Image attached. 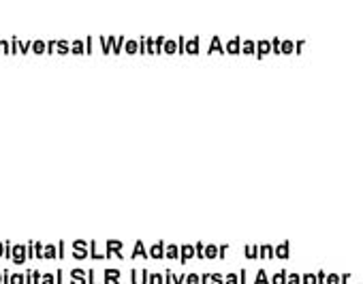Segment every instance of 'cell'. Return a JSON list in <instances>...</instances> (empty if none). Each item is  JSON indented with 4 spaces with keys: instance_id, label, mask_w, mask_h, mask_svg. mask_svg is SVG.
Masks as SVG:
<instances>
[{
    "instance_id": "cell-1",
    "label": "cell",
    "mask_w": 363,
    "mask_h": 284,
    "mask_svg": "<svg viewBox=\"0 0 363 284\" xmlns=\"http://www.w3.org/2000/svg\"><path fill=\"white\" fill-rule=\"evenodd\" d=\"M199 45H201V39L199 37H193L189 41H184V47H182V54H191V56H197L199 54Z\"/></svg>"
},
{
    "instance_id": "cell-2",
    "label": "cell",
    "mask_w": 363,
    "mask_h": 284,
    "mask_svg": "<svg viewBox=\"0 0 363 284\" xmlns=\"http://www.w3.org/2000/svg\"><path fill=\"white\" fill-rule=\"evenodd\" d=\"M122 246H124V244H122L120 239H109V242L105 244V250H107L109 256L116 254L118 259H124V256H122Z\"/></svg>"
},
{
    "instance_id": "cell-3",
    "label": "cell",
    "mask_w": 363,
    "mask_h": 284,
    "mask_svg": "<svg viewBox=\"0 0 363 284\" xmlns=\"http://www.w3.org/2000/svg\"><path fill=\"white\" fill-rule=\"evenodd\" d=\"M103 278H105V284H122L120 282V269H116V267H107L103 271Z\"/></svg>"
},
{
    "instance_id": "cell-4",
    "label": "cell",
    "mask_w": 363,
    "mask_h": 284,
    "mask_svg": "<svg viewBox=\"0 0 363 284\" xmlns=\"http://www.w3.org/2000/svg\"><path fill=\"white\" fill-rule=\"evenodd\" d=\"M90 256L92 259H109V254H107V250L105 248H101L99 246V242H90Z\"/></svg>"
},
{
    "instance_id": "cell-5",
    "label": "cell",
    "mask_w": 363,
    "mask_h": 284,
    "mask_svg": "<svg viewBox=\"0 0 363 284\" xmlns=\"http://www.w3.org/2000/svg\"><path fill=\"white\" fill-rule=\"evenodd\" d=\"M130 282L133 284H147V271L145 269H133L130 271Z\"/></svg>"
},
{
    "instance_id": "cell-6",
    "label": "cell",
    "mask_w": 363,
    "mask_h": 284,
    "mask_svg": "<svg viewBox=\"0 0 363 284\" xmlns=\"http://www.w3.org/2000/svg\"><path fill=\"white\" fill-rule=\"evenodd\" d=\"M109 41V50H111V54H120L122 52V47H124V37H109L107 39Z\"/></svg>"
},
{
    "instance_id": "cell-7",
    "label": "cell",
    "mask_w": 363,
    "mask_h": 284,
    "mask_svg": "<svg viewBox=\"0 0 363 284\" xmlns=\"http://www.w3.org/2000/svg\"><path fill=\"white\" fill-rule=\"evenodd\" d=\"M269 52H272L269 41H259V43H255V54H257V58H265Z\"/></svg>"
},
{
    "instance_id": "cell-8",
    "label": "cell",
    "mask_w": 363,
    "mask_h": 284,
    "mask_svg": "<svg viewBox=\"0 0 363 284\" xmlns=\"http://www.w3.org/2000/svg\"><path fill=\"white\" fill-rule=\"evenodd\" d=\"M289 254H291V244L289 242H282V244H278L274 248V256H278V259H289Z\"/></svg>"
},
{
    "instance_id": "cell-9",
    "label": "cell",
    "mask_w": 363,
    "mask_h": 284,
    "mask_svg": "<svg viewBox=\"0 0 363 284\" xmlns=\"http://www.w3.org/2000/svg\"><path fill=\"white\" fill-rule=\"evenodd\" d=\"M71 284H88V280H86V271H84V269H79V267L71 269Z\"/></svg>"
},
{
    "instance_id": "cell-10",
    "label": "cell",
    "mask_w": 363,
    "mask_h": 284,
    "mask_svg": "<svg viewBox=\"0 0 363 284\" xmlns=\"http://www.w3.org/2000/svg\"><path fill=\"white\" fill-rule=\"evenodd\" d=\"M147 256H152V259H162L164 256V242H156L152 248H150V252H147Z\"/></svg>"
},
{
    "instance_id": "cell-11",
    "label": "cell",
    "mask_w": 363,
    "mask_h": 284,
    "mask_svg": "<svg viewBox=\"0 0 363 284\" xmlns=\"http://www.w3.org/2000/svg\"><path fill=\"white\" fill-rule=\"evenodd\" d=\"M195 256V248L191 246V244H184L179 248V259H182V263H186V261H191Z\"/></svg>"
},
{
    "instance_id": "cell-12",
    "label": "cell",
    "mask_w": 363,
    "mask_h": 284,
    "mask_svg": "<svg viewBox=\"0 0 363 284\" xmlns=\"http://www.w3.org/2000/svg\"><path fill=\"white\" fill-rule=\"evenodd\" d=\"M86 276H88V284H105V278H103V273H99L96 269H90V271H86Z\"/></svg>"
},
{
    "instance_id": "cell-13",
    "label": "cell",
    "mask_w": 363,
    "mask_h": 284,
    "mask_svg": "<svg viewBox=\"0 0 363 284\" xmlns=\"http://www.w3.org/2000/svg\"><path fill=\"white\" fill-rule=\"evenodd\" d=\"M240 45H242V41H240V37H235L225 45V52L227 54H240Z\"/></svg>"
},
{
    "instance_id": "cell-14",
    "label": "cell",
    "mask_w": 363,
    "mask_h": 284,
    "mask_svg": "<svg viewBox=\"0 0 363 284\" xmlns=\"http://www.w3.org/2000/svg\"><path fill=\"white\" fill-rule=\"evenodd\" d=\"M210 52H212V54H214V52L225 54V45H223L220 37H212V41H210Z\"/></svg>"
},
{
    "instance_id": "cell-15",
    "label": "cell",
    "mask_w": 363,
    "mask_h": 284,
    "mask_svg": "<svg viewBox=\"0 0 363 284\" xmlns=\"http://www.w3.org/2000/svg\"><path fill=\"white\" fill-rule=\"evenodd\" d=\"M164 256H167V259H177V256H179V246H175V244H164Z\"/></svg>"
},
{
    "instance_id": "cell-16",
    "label": "cell",
    "mask_w": 363,
    "mask_h": 284,
    "mask_svg": "<svg viewBox=\"0 0 363 284\" xmlns=\"http://www.w3.org/2000/svg\"><path fill=\"white\" fill-rule=\"evenodd\" d=\"M203 256H206V259H218V246H216V244L203 246Z\"/></svg>"
},
{
    "instance_id": "cell-17",
    "label": "cell",
    "mask_w": 363,
    "mask_h": 284,
    "mask_svg": "<svg viewBox=\"0 0 363 284\" xmlns=\"http://www.w3.org/2000/svg\"><path fill=\"white\" fill-rule=\"evenodd\" d=\"M259 259H274V248L269 244L259 246Z\"/></svg>"
},
{
    "instance_id": "cell-18",
    "label": "cell",
    "mask_w": 363,
    "mask_h": 284,
    "mask_svg": "<svg viewBox=\"0 0 363 284\" xmlns=\"http://www.w3.org/2000/svg\"><path fill=\"white\" fill-rule=\"evenodd\" d=\"M162 52H164V54H177V41L167 39L164 45H162Z\"/></svg>"
},
{
    "instance_id": "cell-19",
    "label": "cell",
    "mask_w": 363,
    "mask_h": 284,
    "mask_svg": "<svg viewBox=\"0 0 363 284\" xmlns=\"http://www.w3.org/2000/svg\"><path fill=\"white\" fill-rule=\"evenodd\" d=\"M240 54H255V41H250V39L242 41V45H240Z\"/></svg>"
},
{
    "instance_id": "cell-20",
    "label": "cell",
    "mask_w": 363,
    "mask_h": 284,
    "mask_svg": "<svg viewBox=\"0 0 363 284\" xmlns=\"http://www.w3.org/2000/svg\"><path fill=\"white\" fill-rule=\"evenodd\" d=\"M252 284H269V276H267V271L265 269H259L257 271V278H255V282Z\"/></svg>"
},
{
    "instance_id": "cell-21",
    "label": "cell",
    "mask_w": 363,
    "mask_h": 284,
    "mask_svg": "<svg viewBox=\"0 0 363 284\" xmlns=\"http://www.w3.org/2000/svg\"><path fill=\"white\" fill-rule=\"evenodd\" d=\"M269 284H286V271H276L269 280Z\"/></svg>"
},
{
    "instance_id": "cell-22",
    "label": "cell",
    "mask_w": 363,
    "mask_h": 284,
    "mask_svg": "<svg viewBox=\"0 0 363 284\" xmlns=\"http://www.w3.org/2000/svg\"><path fill=\"white\" fill-rule=\"evenodd\" d=\"M124 52L126 54H139V43L137 41H124Z\"/></svg>"
},
{
    "instance_id": "cell-23",
    "label": "cell",
    "mask_w": 363,
    "mask_h": 284,
    "mask_svg": "<svg viewBox=\"0 0 363 284\" xmlns=\"http://www.w3.org/2000/svg\"><path fill=\"white\" fill-rule=\"evenodd\" d=\"M295 43L293 41H280V54H293Z\"/></svg>"
},
{
    "instance_id": "cell-24",
    "label": "cell",
    "mask_w": 363,
    "mask_h": 284,
    "mask_svg": "<svg viewBox=\"0 0 363 284\" xmlns=\"http://www.w3.org/2000/svg\"><path fill=\"white\" fill-rule=\"evenodd\" d=\"M71 54H86V45H84V41H73L71 43Z\"/></svg>"
},
{
    "instance_id": "cell-25",
    "label": "cell",
    "mask_w": 363,
    "mask_h": 284,
    "mask_svg": "<svg viewBox=\"0 0 363 284\" xmlns=\"http://www.w3.org/2000/svg\"><path fill=\"white\" fill-rule=\"evenodd\" d=\"M133 256H147V250L143 246V242H137L135 248H133Z\"/></svg>"
},
{
    "instance_id": "cell-26",
    "label": "cell",
    "mask_w": 363,
    "mask_h": 284,
    "mask_svg": "<svg viewBox=\"0 0 363 284\" xmlns=\"http://www.w3.org/2000/svg\"><path fill=\"white\" fill-rule=\"evenodd\" d=\"M244 254H246L248 259H259V246H250V244H248V246L244 248Z\"/></svg>"
},
{
    "instance_id": "cell-27",
    "label": "cell",
    "mask_w": 363,
    "mask_h": 284,
    "mask_svg": "<svg viewBox=\"0 0 363 284\" xmlns=\"http://www.w3.org/2000/svg\"><path fill=\"white\" fill-rule=\"evenodd\" d=\"M164 37H156V39H152V45H154V54H160L162 52V45H164Z\"/></svg>"
},
{
    "instance_id": "cell-28",
    "label": "cell",
    "mask_w": 363,
    "mask_h": 284,
    "mask_svg": "<svg viewBox=\"0 0 363 284\" xmlns=\"http://www.w3.org/2000/svg\"><path fill=\"white\" fill-rule=\"evenodd\" d=\"M56 47L60 50V54H71V43L67 41H56Z\"/></svg>"
},
{
    "instance_id": "cell-29",
    "label": "cell",
    "mask_w": 363,
    "mask_h": 284,
    "mask_svg": "<svg viewBox=\"0 0 363 284\" xmlns=\"http://www.w3.org/2000/svg\"><path fill=\"white\" fill-rule=\"evenodd\" d=\"M208 284H225V276L223 273H210V282Z\"/></svg>"
},
{
    "instance_id": "cell-30",
    "label": "cell",
    "mask_w": 363,
    "mask_h": 284,
    "mask_svg": "<svg viewBox=\"0 0 363 284\" xmlns=\"http://www.w3.org/2000/svg\"><path fill=\"white\" fill-rule=\"evenodd\" d=\"M147 282L150 284H164L162 282V273H147Z\"/></svg>"
},
{
    "instance_id": "cell-31",
    "label": "cell",
    "mask_w": 363,
    "mask_h": 284,
    "mask_svg": "<svg viewBox=\"0 0 363 284\" xmlns=\"http://www.w3.org/2000/svg\"><path fill=\"white\" fill-rule=\"evenodd\" d=\"M39 284H56L54 273H43V278H39Z\"/></svg>"
},
{
    "instance_id": "cell-32",
    "label": "cell",
    "mask_w": 363,
    "mask_h": 284,
    "mask_svg": "<svg viewBox=\"0 0 363 284\" xmlns=\"http://www.w3.org/2000/svg\"><path fill=\"white\" fill-rule=\"evenodd\" d=\"M184 282H186V284H201V278H199V273H189V276L184 278Z\"/></svg>"
},
{
    "instance_id": "cell-33",
    "label": "cell",
    "mask_w": 363,
    "mask_h": 284,
    "mask_svg": "<svg viewBox=\"0 0 363 284\" xmlns=\"http://www.w3.org/2000/svg\"><path fill=\"white\" fill-rule=\"evenodd\" d=\"M286 284H301L299 273H286Z\"/></svg>"
},
{
    "instance_id": "cell-34",
    "label": "cell",
    "mask_w": 363,
    "mask_h": 284,
    "mask_svg": "<svg viewBox=\"0 0 363 284\" xmlns=\"http://www.w3.org/2000/svg\"><path fill=\"white\" fill-rule=\"evenodd\" d=\"M88 246H90V244H88L86 239H75V242H73V250H86Z\"/></svg>"
},
{
    "instance_id": "cell-35",
    "label": "cell",
    "mask_w": 363,
    "mask_h": 284,
    "mask_svg": "<svg viewBox=\"0 0 363 284\" xmlns=\"http://www.w3.org/2000/svg\"><path fill=\"white\" fill-rule=\"evenodd\" d=\"M325 284H340V276L337 273H327Z\"/></svg>"
},
{
    "instance_id": "cell-36",
    "label": "cell",
    "mask_w": 363,
    "mask_h": 284,
    "mask_svg": "<svg viewBox=\"0 0 363 284\" xmlns=\"http://www.w3.org/2000/svg\"><path fill=\"white\" fill-rule=\"evenodd\" d=\"M301 284H316V276L314 273H303Z\"/></svg>"
},
{
    "instance_id": "cell-37",
    "label": "cell",
    "mask_w": 363,
    "mask_h": 284,
    "mask_svg": "<svg viewBox=\"0 0 363 284\" xmlns=\"http://www.w3.org/2000/svg\"><path fill=\"white\" fill-rule=\"evenodd\" d=\"M56 252H58V250H56V246H48V248L43 250V256H48V259H54V256H56Z\"/></svg>"
},
{
    "instance_id": "cell-38",
    "label": "cell",
    "mask_w": 363,
    "mask_h": 284,
    "mask_svg": "<svg viewBox=\"0 0 363 284\" xmlns=\"http://www.w3.org/2000/svg\"><path fill=\"white\" fill-rule=\"evenodd\" d=\"M86 256H90V252H88V248L86 250H73V259H86Z\"/></svg>"
},
{
    "instance_id": "cell-39",
    "label": "cell",
    "mask_w": 363,
    "mask_h": 284,
    "mask_svg": "<svg viewBox=\"0 0 363 284\" xmlns=\"http://www.w3.org/2000/svg\"><path fill=\"white\" fill-rule=\"evenodd\" d=\"M225 284H240L238 273H227V276H225Z\"/></svg>"
},
{
    "instance_id": "cell-40",
    "label": "cell",
    "mask_w": 363,
    "mask_h": 284,
    "mask_svg": "<svg viewBox=\"0 0 363 284\" xmlns=\"http://www.w3.org/2000/svg\"><path fill=\"white\" fill-rule=\"evenodd\" d=\"M269 45H272V52H274V54H280V39H272Z\"/></svg>"
},
{
    "instance_id": "cell-41",
    "label": "cell",
    "mask_w": 363,
    "mask_h": 284,
    "mask_svg": "<svg viewBox=\"0 0 363 284\" xmlns=\"http://www.w3.org/2000/svg\"><path fill=\"white\" fill-rule=\"evenodd\" d=\"M314 276H316V284H325V278H327V273H325L323 269H320V271H316Z\"/></svg>"
},
{
    "instance_id": "cell-42",
    "label": "cell",
    "mask_w": 363,
    "mask_h": 284,
    "mask_svg": "<svg viewBox=\"0 0 363 284\" xmlns=\"http://www.w3.org/2000/svg\"><path fill=\"white\" fill-rule=\"evenodd\" d=\"M101 45H103V54H111V50H109V41H107L105 37H101Z\"/></svg>"
},
{
    "instance_id": "cell-43",
    "label": "cell",
    "mask_w": 363,
    "mask_h": 284,
    "mask_svg": "<svg viewBox=\"0 0 363 284\" xmlns=\"http://www.w3.org/2000/svg\"><path fill=\"white\" fill-rule=\"evenodd\" d=\"M238 280H240V284H246V280H248V271H246V269H242V271L238 273Z\"/></svg>"
},
{
    "instance_id": "cell-44",
    "label": "cell",
    "mask_w": 363,
    "mask_h": 284,
    "mask_svg": "<svg viewBox=\"0 0 363 284\" xmlns=\"http://www.w3.org/2000/svg\"><path fill=\"white\" fill-rule=\"evenodd\" d=\"M184 278H186L184 273H177V276L173 273V284H184Z\"/></svg>"
},
{
    "instance_id": "cell-45",
    "label": "cell",
    "mask_w": 363,
    "mask_h": 284,
    "mask_svg": "<svg viewBox=\"0 0 363 284\" xmlns=\"http://www.w3.org/2000/svg\"><path fill=\"white\" fill-rule=\"evenodd\" d=\"M35 52H37V54H43V52H45V43H43V41H37V43H35Z\"/></svg>"
},
{
    "instance_id": "cell-46",
    "label": "cell",
    "mask_w": 363,
    "mask_h": 284,
    "mask_svg": "<svg viewBox=\"0 0 363 284\" xmlns=\"http://www.w3.org/2000/svg\"><path fill=\"white\" fill-rule=\"evenodd\" d=\"M303 47H306V43H303V41H297V43H295V52H293V54H301V52H303Z\"/></svg>"
},
{
    "instance_id": "cell-47",
    "label": "cell",
    "mask_w": 363,
    "mask_h": 284,
    "mask_svg": "<svg viewBox=\"0 0 363 284\" xmlns=\"http://www.w3.org/2000/svg\"><path fill=\"white\" fill-rule=\"evenodd\" d=\"M16 261H18V263H22V261H24V250H22V248H18V250H16Z\"/></svg>"
},
{
    "instance_id": "cell-48",
    "label": "cell",
    "mask_w": 363,
    "mask_h": 284,
    "mask_svg": "<svg viewBox=\"0 0 363 284\" xmlns=\"http://www.w3.org/2000/svg\"><path fill=\"white\" fill-rule=\"evenodd\" d=\"M227 250H229V246H227V244H223V246L218 248V256H225V254H227Z\"/></svg>"
},
{
    "instance_id": "cell-49",
    "label": "cell",
    "mask_w": 363,
    "mask_h": 284,
    "mask_svg": "<svg viewBox=\"0 0 363 284\" xmlns=\"http://www.w3.org/2000/svg\"><path fill=\"white\" fill-rule=\"evenodd\" d=\"M348 280H350V273H344V276L340 278V284H346Z\"/></svg>"
},
{
    "instance_id": "cell-50",
    "label": "cell",
    "mask_w": 363,
    "mask_h": 284,
    "mask_svg": "<svg viewBox=\"0 0 363 284\" xmlns=\"http://www.w3.org/2000/svg\"><path fill=\"white\" fill-rule=\"evenodd\" d=\"M45 47H48L50 52H54V50H56V41H50V43H48Z\"/></svg>"
},
{
    "instance_id": "cell-51",
    "label": "cell",
    "mask_w": 363,
    "mask_h": 284,
    "mask_svg": "<svg viewBox=\"0 0 363 284\" xmlns=\"http://www.w3.org/2000/svg\"><path fill=\"white\" fill-rule=\"evenodd\" d=\"M35 250H37V254H39V256H43V246H41V244H37V246H35Z\"/></svg>"
}]
</instances>
